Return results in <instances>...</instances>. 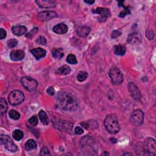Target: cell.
<instances>
[{"mask_svg": "<svg viewBox=\"0 0 156 156\" xmlns=\"http://www.w3.org/2000/svg\"><path fill=\"white\" fill-rule=\"evenodd\" d=\"M57 102L61 108L67 111H74L78 107L77 100L73 95L67 92H60L57 95Z\"/></svg>", "mask_w": 156, "mask_h": 156, "instance_id": "cell-1", "label": "cell"}, {"mask_svg": "<svg viewBox=\"0 0 156 156\" xmlns=\"http://www.w3.org/2000/svg\"><path fill=\"white\" fill-rule=\"evenodd\" d=\"M104 126L106 130L110 134H116L120 131V125L117 116L114 114H110L104 120Z\"/></svg>", "mask_w": 156, "mask_h": 156, "instance_id": "cell-2", "label": "cell"}, {"mask_svg": "<svg viewBox=\"0 0 156 156\" xmlns=\"http://www.w3.org/2000/svg\"><path fill=\"white\" fill-rule=\"evenodd\" d=\"M111 82L114 85H120L123 81V75L116 67H112L109 73Z\"/></svg>", "mask_w": 156, "mask_h": 156, "instance_id": "cell-3", "label": "cell"}, {"mask_svg": "<svg viewBox=\"0 0 156 156\" xmlns=\"http://www.w3.org/2000/svg\"><path fill=\"white\" fill-rule=\"evenodd\" d=\"M25 100L23 93L20 90L12 92L9 95V101L12 105H17L21 104Z\"/></svg>", "mask_w": 156, "mask_h": 156, "instance_id": "cell-4", "label": "cell"}, {"mask_svg": "<svg viewBox=\"0 0 156 156\" xmlns=\"http://www.w3.org/2000/svg\"><path fill=\"white\" fill-rule=\"evenodd\" d=\"M143 151L149 155H155L156 152V143L152 138L146 139L143 144Z\"/></svg>", "mask_w": 156, "mask_h": 156, "instance_id": "cell-5", "label": "cell"}, {"mask_svg": "<svg viewBox=\"0 0 156 156\" xmlns=\"http://www.w3.org/2000/svg\"><path fill=\"white\" fill-rule=\"evenodd\" d=\"M21 82L23 86L25 88V89L28 92H34L36 90L38 85V83L36 80L27 76L22 77Z\"/></svg>", "mask_w": 156, "mask_h": 156, "instance_id": "cell-6", "label": "cell"}, {"mask_svg": "<svg viewBox=\"0 0 156 156\" xmlns=\"http://www.w3.org/2000/svg\"><path fill=\"white\" fill-rule=\"evenodd\" d=\"M1 143L4 146V148L9 151L15 152L17 150V146L14 144L11 138L7 135H1Z\"/></svg>", "mask_w": 156, "mask_h": 156, "instance_id": "cell-7", "label": "cell"}, {"mask_svg": "<svg viewBox=\"0 0 156 156\" xmlns=\"http://www.w3.org/2000/svg\"><path fill=\"white\" fill-rule=\"evenodd\" d=\"M144 120V113L140 109H136L133 111L131 115V123L136 126L142 124Z\"/></svg>", "mask_w": 156, "mask_h": 156, "instance_id": "cell-8", "label": "cell"}, {"mask_svg": "<svg viewBox=\"0 0 156 156\" xmlns=\"http://www.w3.org/2000/svg\"><path fill=\"white\" fill-rule=\"evenodd\" d=\"M92 12L100 15V17L98 18V20L101 22H105L106 19L110 15V11L108 9L103 7H98L97 9L93 10Z\"/></svg>", "mask_w": 156, "mask_h": 156, "instance_id": "cell-9", "label": "cell"}, {"mask_svg": "<svg viewBox=\"0 0 156 156\" xmlns=\"http://www.w3.org/2000/svg\"><path fill=\"white\" fill-rule=\"evenodd\" d=\"M129 91L133 98L135 101H140L142 98V95L138 87L133 82H129L128 84Z\"/></svg>", "mask_w": 156, "mask_h": 156, "instance_id": "cell-10", "label": "cell"}, {"mask_svg": "<svg viewBox=\"0 0 156 156\" xmlns=\"http://www.w3.org/2000/svg\"><path fill=\"white\" fill-rule=\"evenodd\" d=\"M57 17V13L56 12L51 11H42L38 14V20L42 22L50 20L54 18Z\"/></svg>", "mask_w": 156, "mask_h": 156, "instance_id": "cell-11", "label": "cell"}, {"mask_svg": "<svg viewBox=\"0 0 156 156\" xmlns=\"http://www.w3.org/2000/svg\"><path fill=\"white\" fill-rule=\"evenodd\" d=\"M94 144V140L89 136H85L81 141V148L86 151H87L89 149H93Z\"/></svg>", "mask_w": 156, "mask_h": 156, "instance_id": "cell-12", "label": "cell"}, {"mask_svg": "<svg viewBox=\"0 0 156 156\" xmlns=\"http://www.w3.org/2000/svg\"><path fill=\"white\" fill-rule=\"evenodd\" d=\"M127 42L131 45L140 44L142 42V36L139 32H133L128 35Z\"/></svg>", "mask_w": 156, "mask_h": 156, "instance_id": "cell-13", "label": "cell"}, {"mask_svg": "<svg viewBox=\"0 0 156 156\" xmlns=\"http://www.w3.org/2000/svg\"><path fill=\"white\" fill-rule=\"evenodd\" d=\"M35 3L42 8L50 9L56 6V2L53 0H38L36 1Z\"/></svg>", "mask_w": 156, "mask_h": 156, "instance_id": "cell-14", "label": "cell"}, {"mask_svg": "<svg viewBox=\"0 0 156 156\" xmlns=\"http://www.w3.org/2000/svg\"><path fill=\"white\" fill-rule=\"evenodd\" d=\"M25 56V53L22 50H14L10 54V57L13 61H22Z\"/></svg>", "mask_w": 156, "mask_h": 156, "instance_id": "cell-15", "label": "cell"}, {"mask_svg": "<svg viewBox=\"0 0 156 156\" xmlns=\"http://www.w3.org/2000/svg\"><path fill=\"white\" fill-rule=\"evenodd\" d=\"M27 28L22 25H17L12 27V33L18 36L25 34L27 32Z\"/></svg>", "mask_w": 156, "mask_h": 156, "instance_id": "cell-16", "label": "cell"}, {"mask_svg": "<svg viewBox=\"0 0 156 156\" xmlns=\"http://www.w3.org/2000/svg\"><path fill=\"white\" fill-rule=\"evenodd\" d=\"M31 52L37 60L40 59V58L42 57H44L46 54V51L41 48H34L31 51Z\"/></svg>", "mask_w": 156, "mask_h": 156, "instance_id": "cell-17", "label": "cell"}, {"mask_svg": "<svg viewBox=\"0 0 156 156\" xmlns=\"http://www.w3.org/2000/svg\"><path fill=\"white\" fill-rule=\"evenodd\" d=\"M53 31L57 34H64L68 31V27L64 23H59L54 26Z\"/></svg>", "mask_w": 156, "mask_h": 156, "instance_id": "cell-18", "label": "cell"}, {"mask_svg": "<svg viewBox=\"0 0 156 156\" xmlns=\"http://www.w3.org/2000/svg\"><path fill=\"white\" fill-rule=\"evenodd\" d=\"M90 31V28L87 26H79L76 29L77 34L81 37H85L89 35Z\"/></svg>", "mask_w": 156, "mask_h": 156, "instance_id": "cell-19", "label": "cell"}, {"mask_svg": "<svg viewBox=\"0 0 156 156\" xmlns=\"http://www.w3.org/2000/svg\"><path fill=\"white\" fill-rule=\"evenodd\" d=\"M53 57L56 59H61L64 56V53L62 48H54L51 51Z\"/></svg>", "mask_w": 156, "mask_h": 156, "instance_id": "cell-20", "label": "cell"}, {"mask_svg": "<svg viewBox=\"0 0 156 156\" xmlns=\"http://www.w3.org/2000/svg\"><path fill=\"white\" fill-rule=\"evenodd\" d=\"M70 72H71L70 67L69 66L66 65H65L61 66L57 70V73L58 74L62 75V76L67 75L68 74H70Z\"/></svg>", "mask_w": 156, "mask_h": 156, "instance_id": "cell-21", "label": "cell"}, {"mask_svg": "<svg viewBox=\"0 0 156 156\" xmlns=\"http://www.w3.org/2000/svg\"><path fill=\"white\" fill-rule=\"evenodd\" d=\"M38 116L41 122L44 125H48L49 124V118L47 114L44 110H40L38 113Z\"/></svg>", "mask_w": 156, "mask_h": 156, "instance_id": "cell-22", "label": "cell"}, {"mask_svg": "<svg viewBox=\"0 0 156 156\" xmlns=\"http://www.w3.org/2000/svg\"><path fill=\"white\" fill-rule=\"evenodd\" d=\"M37 143L34 140H29L26 142L25 144V148L27 151H29L33 150H35L37 148Z\"/></svg>", "mask_w": 156, "mask_h": 156, "instance_id": "cell-23", "label": "cell"}, {"mask_svg": "<svg viewBox=\"0 0 156 156\" xmlns=\"http://www.w3.org/2000/svg\"><path fill=\"white\" fill-rule=\"evenodd\" d=\"M114 53L118 56H123L126 53V48L121 45H116L114 47Z\"/></svg>", "mask_w": 156, "mask_h": 156, "instance_id": "cell-24", "label": "cell"}, {"mask_svg": "<svg viewBox=\"0 0 156 156\" xmlns=\"http://www.w3.org/2000/svg\"><path fill=\"white\" fill-rule=\"evenodd\" d=\"M7 110V104L6 100L3 98L0 99V112L1 115H3L6 113Z\"/></svg>", "mask_w": 156, "mask_h": 156, "instance_id": "cell-25", "label": "cell"}, {"mask_svg": "<svg viewBox=\"0 0 156 156\" xmlns=\"http://www.w3.org/2000/svg\"><path fill=\"white\" fill-rule=\"evenodd\" d=\"M12 136L15 140L20 141V140H21L23 137V132L20 130L16 129L13 132Z\"/></svg>", "mask_w": 156, "mask_h": 156, "instance_id": "cell-26", "label": "cell"}, {"mask_svg": "<svg viewBox=\"0 0 156 156\" xmlns=\"http://www.w3.org/2000/svg\"><path fill=\"white\" fill-rule=\"evenodd\" d=\"M9 115L10 116V118L13 119V120H18V119H20V114L17 111H16L15 110H10V112L9 113Z\"/></svg>", "mask_w": 156, "mask_h": 156, "instance_id": "cell-27", "label": "cell"}, {"mask_svg": "<svg viewBox=\"0 0 156 156\" xmlns=\"http://www.w3.org/2000/svg\"><path fill=\"white\" fill-rule=\"evenodd\" d=\"M88 73L85 72H80L77 76V80L79 82H83L86 80L88 77Z\"/></svg>", "mask_w": 156, "mask_h": 156, "instance_id": "cell-28", "label": "cell"}, {"mask_svg": "<svg viewBox=\"0 0 156 156\" xmlns=\"http://www.w3.org/2000/svg\"><path fill=\"white\" fill-rule=\"evenodd\" d=\"M62 126L64 130L66 131H72L73 128V124L71 123L70 121H63L62 123Z\"/></svg>", "mask_w": 156, "mask_h": 156, "instance_id": "cell-29", "label": "cell"}, {"mask_svg": "<svg viewBox=\"0 0 156 156\" xmlns=\"http://www.w3.org/2000/svg\"><path fill=\"white\" fill-rule=\"evenodd\" d=\"M66 62L70 64H76L77 63V58L73 54H70L67 56Z\"/></svg>", "mask_w": 156, "mask_h": 156, "instance_id": "cell-30", "label": "cell"}, {"mask_svg": "<svg viewBox=\"0 0 156 156\" xmlns=\"http://www.w3.org/2000/svg\"><path fill=\"white\" fill-rule=\"evenodd\" d=\"M123 7H124V10L121 12H120V14L119 15V17L121 18H124L126 16L131 14V11H130V10L128 7H124V6H123Z\"/></svg>", "mask_w": 156, "mask_h": 156, "instance_id": "cell-31", "label": "cell"}, {"mask_svg": "<svg viewBox=\"0 0 156 156\" xmlns=\"http://www.w3.org/2000/svg\"><path fill=\"white\" fill-rule=\"evenodd\" d=\"M7 46L10 48H15L17 44H18V41L15 38H12V39H10L9 40H8L7 42Z\"/></svg>", "mask_w": 156, "mask_h": 156, "instance_id": "cell-32", "label": "cell"}, {"mask_svg": "<svg viewBox=\"0 0 156 156\" xmlns=\"http://www.w3.org/2000/svg\"><path fill=\"white\" fill-rule=\"evenodd\" d=\"M28 121L29 123H30V124H31L32 126H37L38 124V122L37 117L35 115L32 116L31 118H29Z\"/></svg>", "mask_w": 156, "mask_h": 156, "instance_id": "cell-33", "label": "cell"}, {"mask_svg": "<svg viewBox=\"0 0 156 156\" xmlns=\"http://www.w3.org/2000/svg\"><path fill=\"white\" fill-rule=\"evenodd\" d=\"M146 37H147L149 40H152L154 37V32L151 30V29H147L146 31Z\"/></svg>", "mask_w": 156, "mask_h": 156, "instance_id": "cell-34", "label": "cell"}, {"mask_svg": "<svg viewBox=\"0 0 156 156\" xmlns=\"http://www.w3.org/2000/svg\"><path fill=\"white\" fill-rule=\"evenodd\" d=\"M36 42L37 43H38V44H40V45H45L46 43V38L44 37L40 36L37 38V40H36Z\"/></svg>", "mask_w": 156, "mask_h": 156, "instance_id": "cell-35", "label": "cell"}, {"mask_svg": "<svg viewBox=\"0 0 156 156\" xmlns=\"http://www.w3.org/2000/svg\"><path fill=\"white\" fill-rule=\"evenodd\" d=\"M40 154L42 155H50V152L49 150L46 147H45V146H44V147H43L41 150Z\"/></svg>", "mask_w": 156, "mask_h": 156, "instance_id": "cell-36", "label": "cell"}, {"mask_svg": "<svg viewBox=\"0 0 156 156\" xmlns=\"http://www.w3.org/2000/svg\"><path fill=\"white\" fill-rule=\"evenodd\" d=\"M74 133L77 135H81L84 133V130L81 127L76 126L74 128Z\"/></svg>", "mask_w": 156, "mask_h": 156, "instance_id": "cell-37", "label": "cell"}, {"mask_svg": "<svg viewBox=\"0 0 156 156\" xmlns=\"http://www.w3.org/2000/svg\"><path fill=\"white\" fill-rule=\"evenodd\" d=\"M121 34V32L118 30H115V31H113L112 33V38H116L118 37H119L120 35Z\"/></svg>", "mask_w": 156, "mask_h": 156, "instance_id": "cell-38", "label": "cell"}, {"mask_svg": "<svg viewBox=\"0 0 156 156\" xmlns=\"http://www.w3.org/2000/svg\"><path fill=\"white\" fill-rule=\"evenodd\" d=\"M6 35H7V32L6 30H4V29L3 28L0 29V38L4 39L6 37Z\"/></svg>", "mask_w": 156, "mask_h": 156, "instance_id": "cell-39", "label": "cell"}, {"mask_svg": "<svg viewBox=\"0 0 156 156\" xmlns=\"http://www.w3.org/2000/svg\"><path fill=\"white\" fill-rule=\"evenodd\" d=\"M46 92L48 93V94L50 95H54L55 93V90L54 89V88L52 87H49L48 89L46 90Z\"/></svg>", "mask_w": 156, "mask_h": 156, "instance_id": "cell-40", "label": "cell"}, {"mask_svg": "<svg viewBox=\"0 0 156 156\" xmlns=\"http://www.w3.org/2000/svg\"><path fill=\"white\" fill-rule=\"evenodd\" d=\"M85 3L89 4H93L95 3V1H84Z\"/></svg>", "mask_w": 156, "mask_h": 156, "instance_id": "cell-41", "label": "cell"}, {"mask_svg": "<svg viewBox=\"0 0 156 156\" xmlns=\"http://www.w3.org/2000/svg\"><path fill=\"white\" fill-rule=\"evenodd\" d=\"M123 155H132V154H131V153H126V154H124Z\"/></svg>", "mask_w": 156, "mask_h": 156, "instance_id": "cell-42", "label": "cell"}]
</instances>
